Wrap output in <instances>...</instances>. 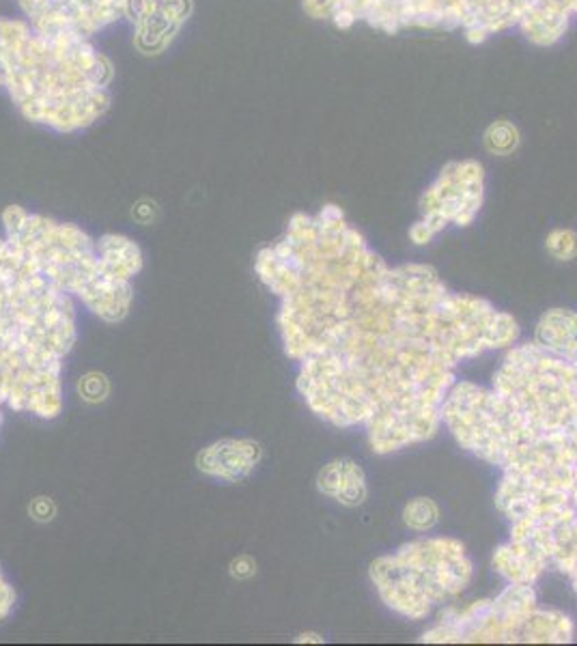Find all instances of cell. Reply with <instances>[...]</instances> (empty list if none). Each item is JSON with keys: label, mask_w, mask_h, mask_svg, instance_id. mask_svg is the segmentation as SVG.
<instances>
[{"label": "cell", "mask_w": 577, "mask_h": 646, "mask_svg": "<svg viewBox=\"0 0 577 646\" xmlns=\"http://www.w3.org/2000/svg\"><path fill=\"white\" fill-rule=\"evenodd\" d=\"M7 237L38 263L45 276L93 315L117 324L133 300L132 283L115 278L97 253V242L74 224L9 208L2 214Z\"/></svg>", "instance_id": "cell-1"}, {"label": "cell", "mask_w": 577, "mask_h": 646, "mask_svg": "<svg viewBox=\"0 0 577 646\" xmlns=\"http://www.w3.org/2000/svg\"><path fill=\"white\" fill-rule=\"evenodd\" d=\"M0 324L58 356L76 343V304L9 237H0Z\"/></svg>", "instance_id": "cell-2"}, {"label": "cell", "mask_w": 577, "mask_h": 646, "mask_svg": "<svg viewBox=\"0 0 577 646\" xmlns=\"http://www.w3.org/2000/svg\"><path fill=\"white\" fill-rule=\"evenodd\" d=\"M261 459V446L255 440H218L205 446L196 457V468L210 478L237 483L255 470Z\"/></svg>", "instance_id": "cell-3"}, {"label": "cell", "mask_w": 577, "mask_h": 646, "mask_svg": "<svg viewBox=\"0 0 577 646\" xmlns=\"http://www.w3.org/2000/svg\"><path fill=\"white\" fill-rule=\"evenodd\" d=\"M97 253L106 269L124 283H132L133 276L142 269V253L126 235H104L97 240Z\"/></svg>", "instance_id": "cell-4"}, {"label": "cell", "mask_w": 577, "mask_h": 646, "mask_svg": "<svg viewBox=\"0 0 577 646\" xmlns=\"http://www.w3.org/2000/svg\"><path fill=\"white\" fill-rule=\"evenodd\" d=\"M360 470H355L354 464H332L319 476V487L325 494H332L341 498L343 502H360L364 489L357 480Z\"/></svg>", "instance_id": "cell-5"}, {"label": "cell", "mask_w": 577, "mask_h": 646, "mask_svg": "<svg viewBox=\"0 0 577 646\" xmlns=\"http://www.w3.org/2000/svg\"><path fill=\"white\" fill-rule=\"evenodd\" d=\"M436 517H438V509L431 500H425V498H418L414 500L407 509H405V521L412 526V528H418V530H425L429 526L436 523Z\"/></svg>", "instance_id": "cell-6"}, {"label": "cell", "mask_w": 577, "mask_h": 646, "mask_svg": "<svg viewBox=\"0 0 577 646\" xmlns=\"http://www.w3.org/2000/svg\"><path fill=\"white\" fill-rule=\"evenodd\" d=\"M81 394L89 403H99L108 396V380L99 373H89L81 380Z\"/></svg>", "instance_id": "cell-7"}, {"label": "cell", "mask_w": 577, "mask_h": 646, "mask_svg": "<svg viewBox=\"0 0 577 646\" xmlns=\"http://www.w3.org/2000/svg\"><path fill=\"white\" fill-rule=\"evenodd\" d=\"M13 607H15V591L0 569V623L11 616Z\"/></svg>", "instance_id": "cell-8"}, {"label": "cell", "mask_w": 577, "mask_h": 646, "mask_svg": "<svg viewBox=\"0 0 577 646\" xmlns=\"http://www.w3.org/2000/svg\"><path fill=\"white\" fill-rule=\"evenodd\" d=\"M257 573V564L250 557H239V559L231 562V575L237 578V580H246V578H253Z\"/></svg>", "instance_id": "cell-9"}, {"label": "cell", "mask_w": 577, "mask_h": 646, "mask_svg": "<svg viewBox=\"0 0 577 646\" xmlns=\"http://www.w3.org/2000/svg\"><path fill=\"white\" fill-rule=\"evenodd\" d=\"M54 513H56V507H54V502L50 498H38V500H33V505H31V516H33V519H38V521H50L54 517Z\"/></svg>", "instance_id": "cell-10"}, {"label": "cell", "mask_w": 577, "mask_h": 646, "mask_svg": "<svg viewBox=\"0 0 577 646\" xmlns=\"http://www.w3.org/2000/svg\"><path fill=\"white\" fill-rule=\"evenodd\" d=\"M2 407H7V401H4V390H2V382H0V425H2Z\"/></svg>", "instance_id": "cell-11"}]
</instances>
